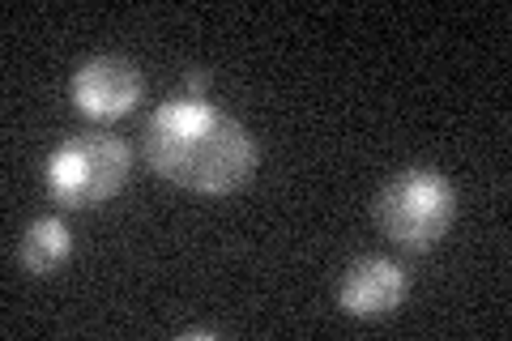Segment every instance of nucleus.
<instances>
[{
    "label": "nucleus",
    "instance_id": "obj_2",
    "mask_svg": "<svg viewBox=\"0 0 512 341\" xmlns=\"http://www.w3.org/2000/svg\"><path fill=\"white\" fill-rule=\"evenodd\" d=\"M380 231L389 235L397 248L406 252H427L448 235L457 218V192L431 167H410L397 180L384 184L376 201Z\"/></svg>",
    "mask_w": 512,
    "mask_h": 341
},
{
    "label": "nucleus",
    "instance_id": "obj_8",
    "mask_svg": "<svg viewBox=\"0 0 512 341\" xmlns=\"http://www.w3.org/2000/svg\"><path fill=\"white\" fill-rule=\"evenodd\" d=\"M184 337H218V329H188Z\"/></svg>",
    "mask_w": 512,
    "mask_h": 341
},
{
    "label": "nucleus",
    "instance_id": "obj_3",
    "mask_svg": "<svg viewBox=\"0 0 512 341\" xmlns=\"http://www.w3.org/2000/svg\"><path fill=\"white\" fill-rule=\"evenodd\" d=\"M128 171H133V154H128V145L120 137H107V133L69 137L47 158V192L60 205L90 209L116 197L128 184Z\"/></svg>",
    "mask_w": 512,
    "mask_h": 341
},
{
    "label": "nucleus",
    "instance_id": "obj_4",
    "mask_svg": "<svg viewBox=\"0 0 512 341\" xmlns=\"http://www.w3.org/2000/svg\"><path fill=\"white\" fill-rule=\"evenodd\" d=\"M141 103V73L120 56H94L73 73V107L86 120H120Z\"/></svg>",
    "mask_w": 512,
    "mask_h": 341
},
{
    "label": "nucleus",
    "instance_id": "obj_5",
    "mask_svg": "<svg viewBox=\"0 0 512 341\" xmlns=\"http://www.w3.org/2000/svg\"><path fill=\"white\" fill-rule=\"evenodd\" d=\"M406 299V269L393 265L389 256H363L342 273L338 307L355 320H376L397 312Z\"/></svg>",
    "mask_w": 512,
    "mask_h": 341
},
{
    "label": "nucleus",
    "instance_id": "obj_1",
    "mask_svg": "<svg viewBox=\"0 0 512 341\" xmlns=\"http://www.w3.org/2000/svg\"><path fill=\"white\" fill-rule=\"evenodd\" d=\"M146 162L163 180L188 192L222 197L235 192L261 162L244 124L214 111L205 99H167L146 120Z\"/></svg>",
    "mask_w": 512,
    "mask_h": 341
},
{
    "label": "nucleus",
    "instance_id": "obj_7",
    "mask_svg": "<svg viewBox=\"0 0 512 341\" xmlns=\"http://www.w3.org/2000/svg\"><path fill=\"white\" fill-rule=\"evenodd\" d=\"M205 86H210V73H205V69H192V73L184 77V94H188V99H201Z\"/></svg>",
    "mask_w": 512,
    "mask_h": 341
},
{
    "label": "nucleus",
    "instance_id": "obj_6",
    "mask_svg": "<svg viewBox=\"0 0 512 341\" xmlns=\"http://www.w3.org/2000/svg\"><path fill=\"white\" fill-rule=\"evenodd\" d=\"M69 248H73L69 226L47 214V218H35L26 226L18 261H22V269L30 273V278H52V273L69 261Z\"/></svg>",
    "mask_w": 512,
    "mask_h": 341
}]
</instances>
